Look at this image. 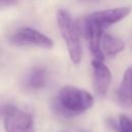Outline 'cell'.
<instances>
[{
    "label": "cell",
    "mask_w": 132,
    "mask_h": 132,
    "mask_svg": "<svg viewBox=\"0 0 132 132\" xmlns=\"http://www.w3.org/2000/svg\"><path fill=\"white\" fill-rule=\"evenodd\" d=\"M18 3V0H0V9L11 7Z\"/></svg>",
    "instance_id": "7c38bea8"
},
{
    "label": "cell",
    "mask_w": 132,
    "mask_h": 132,
    "mask_svg": "<svg viewBox=\"0 0 132 132\" xmlns=\"http://www.w3.org/2000/svg\"><path fill=\"white\" fill-rule=\"evenodd\" d=\"M60 132H65V131H60Z\"/></svg>",
    "instance_id": "2e32d148"
},
{
    "label": "cell",
    "mask_w": 132,
    "mask_h": 132,
    "mask_svg": "<svg viewBox=\"0 0 132 132\" xmlns=\"http://www.w3.org/2000/svg\"><path fill=\"white\" fill-rule=\"evenodd\" d=\"M48 80V72L45 68L43 67H34L32 68L26 79H25V84L29 89H33V90H38V89H42L46 86Z\"/></svg>",
    "instance_id": "9c48e42d"
},
{
    "label": "cell",
    "mask_w": 132,
    "mask_h": 132,
    "mask_svg": "<svg viewBox=\"0 0 132 132\" xmlns=\"http://www.w3.org/2000/svg\"><path fill=\"white\" fill-rule=\"evenodd\" d=\"M57 24L59 31L65 40L66 47L71 61L74 64H78L81 60V44L78 33V28L70 14L64 10L59 9L57 12Z\"/></svg>",
    "instance_id": "7a4b0ae2"
},
{
    "label": "cell",
    "mask_w": 132,
    "mask_h": 132,
    "mask_svg": "<svg viewBox=\"0 0 132 132\" xmlns=\"http://www.w3.org/2000/svg\"><path fill=\"white\" fill-rule=\"evenodd\" d=\"M129 13H130L129 7H117V8L98 10V11H95V12L89 14L88 16L106 28L108 25H111V24L122 21Z\"/></svg>",
    "instance_id": "52a82bcc"
},
{
    "label": "cell",
    "mask_w": 132,
    "mask_h": 132,
    "mask_svg": "<svg viewBox=\"0 0 132 132\" xmlns=\"http://www.w3.org/2000/svg\"><path fill=\"white\" fill-rule=\"evenodd\" d=\"M131 44H132V38H131Z\"/></svg>",
    "instance_id": "9a60e30c"
},
{
    "label": "cell",
    "mask_w": 132,
    "mask_h": 132,
    "mask_svg": "<svg viewBox=\"0 0 132 132\" xmlns=\"http://www.w3.org/2000/svg\"><path fill=\"white\" fill-rule=\"evenodd\" d=\"M93 75V88L98 96H105L111 81V73L102 60L94 59L91 63Z\"/></svg>",
    "instance_id": "8992f818"
},
{
    "label": "cell",
    "mask_w": 132,
    "mask_h": 132,
    "mask_svg": "<svg viewBox=\"0 0 132 132\" xmlns=\"http://www.w3.org/2000/svg\"><path fill=\"white\" fill-rule=\"evenodd\" d=\"M104 28L102 25L98 24L88 15L84 20V33L89 41L90 51L94 59L104 60V54L101 48V39L103 35Z\"/></svg>",
    "instance_id": "5b68a950"
},
{
    "label": "cell",
    "mask_w": 132,
    "mask_h": 132,
    "mask_svg": "<svg viewBox=\"0 0 132 132\" xmlns=\"http://www.w3.org/2000/svg\"><path fill=\"white\" fill-rule=\"evenodd\" d=\"M117 102L122 107L132 105V66L128 67L123 75L122 82L117 92Z\"/></svg>",
    "instance_id": "ba28073f"
},
{
    "label": "cell",
    "mask_w": 132,
    "mask_h": 132,
    "mask_svg": "<svg viewBox=\"0 0 132 132\" xmlns=\"http://www.w3.org/2000/svg\"><path fill=\"white\" fill-rule=\"evenodd\" d=\"M9 41L14 45L20 46H37L41 48H52L54 45L53 40L31 27H22L14 31L9 37Z\"/></svg>",
    "instance_id": "3957f363"
},
{
    "label": "cell",
    "mask_w": 132,
    "mask_h": 132,
    "mask_svg": "<svg viewBox=\"0 0 132 132\" xmlns=\"http://www.w3.org/2000/svg\"><path fill=\"white\" fill-rule=\"evenodd\" d=\"M94 102L93 96L86 90L73 86H65L52 102L53 110L61 117H74L88 110Z\"/></svg>",
    "instance_id": "6da1fadb"
},
{
    "label": "cell",
    "mask_w": 132,
    "mask_h": 132,
    "mask_svg": "<svg viewBox=\"0 0 132 132\" xmlns=\"http://www.w3.org/2000/svg\"><path fill=\"white\" fill-rule=\"evenodd\" d=\"M4 129L6 132H32L33 117L16 107L7 106L4 112Z\"/></svg>",
    "instance_id": "277c9868"
},
{
    "label": "cell",
    "mask_w": 132,
    "mask_h": 132,
    "mask_svg": "<svg viewBox=\"0 0 132 132\" xmlns=\"http://www.w3.org/2000/svg\"><path fill=\"white\" fill-rule=\"evenodd\" d=\"M124 42L122 39L111 36L109 34L103 33L101 39V48L104 55L107 56H116L117 54L121 53L124 50Z\"/></svg>",
    "instance_id": "30bf717a"
},
{
    "label": "cell",
    "mask_w": 132,
    "mask_h": 132,
    "mask_svg": "<svg viewBox=\"0 0 132 132\" xmlns=\"http://www.w3.org/2000/svg\"><path fill=\"white\" fill-rule=\"evenodd\" d=\"M78 2L82 3V4H88V5H91V4H95L97 2H99L100 0H77Z\"/></svg>",
    "instance_id": "4fadbf2b"
},
{
    "label": "cell",
    "mask_w": 132,
    "mask_h": 132,
    "mask_svg": "<svg viewBox=\"0 0 132 132\" xmlns=\"http://www.w3.org/2000/svg\"><path fill=\"white\" fill-rule=\"evenodd\" d=\"M7 107V106H6ZM6 107H0V112H5V110H6Z\"/></svg>",
    "instance_id": "5bb4252c"
},
{
    "label": "cell",
    "mask_w": 132,
    "mask_h": 132,
    "mask_svg": "<svg viewBox=\"0 0 132 132\" xmlns=\"http://www.w3.org/2000/svg\"><path fill=\"white\" fill-rule=\"evenodd\" d=\"M119 132H132V120L124 114L119 120Z\"/></svg>",
    "instance_id": "8fae6325"
}]
</instances>
